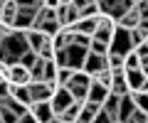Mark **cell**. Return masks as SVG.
<instances>
[{
	"label": "cell",
	"mask_w": 148,
	"mask_h": 123,
	"mask_svg": "<svg viewBox=\"0 0 148 123\" xmlns=\"http://www.w3.org/2000/svg\"><path fill=\"white\" fill-rule=\"evenodd\" d=\"M0 52H3V64L12 67V64H20L22 57L30 49V39H27V32H20V30H12L10 37H3L0 39Z\"/></svg>",
	"instance_id": "cell-1"
},
{
	"label": "cell",
	"mask_w": 148,
	"mask_h": 123,
	"mask_svg": "<svg viewBox=\"0 0 148 123\" xmlns=\"http://www.w3.org/2000/svg\"><path fill=\"white\" fill-rule=\"evenodd\" d=\"M0 81H8L10 86H32V71L25 64H0Z\"/></svg>",
	"instance_id": "cell-2"
},
{
	"label": "cell",
	"mask_w": 148,
	"mask_h": 123,
	"mask_svg": "<svg viewBox=\"0 0 148 123\" xmlns=\"http://www.w3.org/2000/svg\"><path fill=\"white\" fill-rule=\"evenodd\" d=\"M91 81H94V76H89L86 71H74L72 81H69L64 89H69V94L74 96V101L77 103H86V99H89V86Z\"/></svg>",
	"instance_id": "cell-3"
},
{
	"label": "cell",
	"mask_w": 148,
	"mask_h": 123,
	"mask_svg": "<svg viewBox=\"0 0 148 123\" xmlns=\"http://www.w3.org/2000/svg\"><path fill=\"white\" fill-rule=\"evenodd\" d=\"M99 3H101V15L114 22H121L136 5L133 0H99Z\"/></svg>",
	"instance_id": "cell-4"
},
{
	"label": "cell",
	"mask_w": 148,
	"mask_h": 123,
	"mask_svg": "<svg viewBox=\"0 0 148 123\" xmlns=\"http://www.w3.org/2000/svg\"><path fill=\"white\" fill-rule=\"evenodd\" d=\"M59 22H62L64 30H72L77 22L82 20V12H79V3H74V0H59Z\"/></svg>",
	"instance_id": "cell-5"
},
{
	"label": "cell",
	"mask_w": 148,
	"mask_h": 123,
	"mask_svg": "<svg viewBox=\"0 0 148 123\" xmlns=\"http://www.w3.org/2000/svg\"><path fill=\"white\" fill-rule=\"evenodd\" d=\"M116 35H119V22H114V20H109V17L101 15L94 39H99V42H104V44H109V47H111V44H114V39H116Z\"/></svg>",
	"instance_id": "cell-6"
},
{
	"label": "cell",
	"mask_w": 148,
	"mask_h": 123,
	"mask_svg": "<svg viewBox=\"0 0 148 123\" xmlns=\"http://www.w3.org/2000/svg\"><path fill=\"white\" fill-rule=\"evenodd\" d=\"M59 91V84H52V81H42V84H32L30 94L35 103H52L54 94Z\"/></svg>",
	"instance_id": "cell-7"
},
{
	"label": "cell",
	"mask_w": 148,
	"mask_h": 123,
	"mask_svg": "<svg viewBox=\"0 0 148 123\" xmlns=\"http://www.w3.org/2000/svg\"><path fill=\"white\" fill-rule=\"evenodd\" d=\"M17 15H20V3H17V0H5V3H3V12H0V25L15 30Z\"/></svg>",
	"instance_id": "cell-8"
},
{
	"label": "cell",
	"mask_w": 148,
	"mask_h": 123,
	"mask_svg": "<svg viewBox=\"0 0 148 123\" xmlns=\"http://www.w3.org/2000/svg\"><path fill=\"white\" fill-rule=\"evenodd\" d=\"M72 103H77V101H74V96L69 94V89L59 86V91L54 94V99H52V108H54V113H57V116H59V113H64L69 106H72Z\"/></svg>",
	"instance_id": "cell-9"
},
{
	"label": "cell",
	"mask_w": 148,
	"mask_h": 123,
	"mask_svg": "<svg viewBox=\"0 0 148 123\" xmlns=\"http://www.w3.org/2000/svg\"><path fill=\"white\" fill-rule=\"evenodd\" d=\"M109 99H111V89H106V86L99 84V81H91V86H89V99H86V101L104 106Z\"/></svg>",
	"instance_id": "cell-10"
},
{
	"label": "cell",
	"mask_w": 148,
	"mask_h": 123,
	"mask_svg": "<svg viewBox=\"0 0 148 123\" xmlns=\"http://www.w3.org/2000/svg\"><path fill=\"white\" fill-rule=\"evenodd\" d=\"M104 69H109V57H96V54L89 52V59H86V64H84L82 71H86L89 76H96V74H101Z\"/></svg>",
	"instance_id": "cell-11"
},
{
	"label": "cell",
	"mask_w": 148,
	"mask_h": 123,
	"mask_svg": "<svg viewBox=\"0 0 148 123\" xmlns=\"http://www.w3.org/2000/svg\"><path fill=\"white\" fill-rule=\"evenodd\" d=\"M111 52H116V54H123V57H126L128 52H133V42H131V35H128L126 30H119L116 39H114V44H111Z\"/></svg>",
	"instance_id": "cell-12"
},
{
	"label": "cell",
	"mask_w": 148,
	"mask_h": 123,
	"mask_svg": "<svg viewBox=\"0 0 148 123\" xmlns=\"http://www.w3.org/2000/svg\"><path fill=\"white\" fill-rule=\"evenodd\" d=\"M30 113L37 118L40 123H52L54 118H57V113H54L52 103H35V106L30 108Z\"/></svg>",
	"instance_id": "cell-13"
},
{
	"label": "cell",
	"mask_w": 148,
	"mask_h": 123,
	"mask_svg": "<svg viewBox=\"0 0 148 123\" xmlns=\"http://www.w3.org/2000/svg\"><path fill=\"white\" fill-rule=\"evenodd\" d=\"M111 96H116V99L131 96V86H128V81H126V74L114 76V84H111Z\"/></svg>",
	"instance_id": "cell-14"
},
{
	"label": "cell",
	"mask_w": 148,
	"mask_h": 123,
	"mask_svg": "<svg viewBox=\"0 0 148 123\" xmlns=\"http://www.w3.org/2000/svg\"><path fill=\"white\" fill-rule=\"evenodd\" d=\"M126 81H128V86H131V94H136V91H143L148 76L143 74V69H136V71H126Z\"/></svg>",
	"instance_id": "cell-15"
},
{
	"label": "cell",
	"mask_w": 148,
	"mask_h": 123,
	"mask_svg": "<svg viewBox=\"0 0 148 123\" xmlns=\"http://www.w3.org/2000/svg\"><path fill=\"white\" fill-rule=\"evenodd\" d=\"M138 108H136V103H133V96L121 99V106H119V123H128Z\"/></svg>",
	"instance_id": "cell-16"
},
{
	"label": "cell",
	"mask_w": 148,
	"mask_h": 123,
	"mask_svg": "<svg viewBox=\"0 0 148 123\" xmlns=\"http://www.w3.org/2000/svg\"><path fill=\"white\" fill-rule=\"evenodd\" d=\"M96 27H99V20H79L72 30H74V35H86V37H94V35H96Z\"/></svg>",
	"instance_id": "cell-17"
},
{
	"label": "cell",
	"mask_w": 148,
	"mask_h": 123,
	"mask_svg": "<svg viewBox=\"0 0 148 123\" xmlns=\"http://www.w3.org/2000/svg\"><path fill=\"white\" fill-rule=\"evenodd\" d=\"M82 111H84V103H72V106H69L64 113H59L57 118H59L62 123H77V121L82 118Z\"/></svg>",
	"instance_id": "cell-18"
},
{
	"label": "cell",
	"mask_w": 148,
	"mask_h": 123,
	"mask_svg": "<svg viewBox=\"0 0 148 123\" xmlns=\"http://www.w3.org/2000/svg\"><path fill=\"white\" fill-rule=\"evenodd\" d=\"M109 69L114 71V76L126 74V57H123V54L111 52V54H109Z\"/></svg>",
	"instance_id": "cell-19"
},
{
	"label": "cell",
	"mask_w": 148,
	"mask_h": 123,
	"mask_svg": "<svg viewBox=\"0 0 148 123\" xmlns=\"http://www.w3.org/2000/svg\"><path fill=\"white\" fill-rule=\"evenodd\" d=\"M119 106H121V99H116V96H111L109 101L104 103V108H101V111H104L106 116L111 118V123H119Z\"/></svg>",
	"instance_id": "cell-20"
},
{
	"label": "cell",
	"mask_w": 148,
	"mask_h": 123,
	"mask_svg": "<svg viewBox=\"0 0 148 123\" xmlns=\"http://www.w3.org/2000/svg\"><path fill=\"white\" fill-rule=\"evenodd\" d=\"M101 108H104V106H99V103H91V101H86V103H84V111H82V118H84L86 123H94L96 118H99Z\"/></svg>",
	"instance_id": "cell-21"
},
{
	"label": "cell",
	"mask_w": 148,
	"mask_h": 123,
	"mask_svg": "<svg viewBox=\"0 0 148 123\" xmlns=\"http://www.w3.org/2000/svg\"><path fill=\"white\" fill-rule=\"evenodd\" d=\"M27 39H30V49L32 52H40V49H42V44L47 42V35H42V32H37V30H30V32H27Z\"/></svg>",
	"instance_id": "cell-22"
},
{
	"label": "cell",
	"mask_w": 148,
	"mask_h": 123,
	"mask_svg": "<svg viewBox=\"0 0 148 123\" xmlns=\"http://www.w3.org/2000/svg\"><path fill=\"white\" fill-rule=\"evenodd\" d=\"M133 96V103H136V108L141 113H148V94L146 91H136V94H131Z\"/></svg>",
	"instance_id": "cell-23"
},
{
	"label": "cell",
	"mask_w": 148,
	"mask_h": 123,
	"mask_svg": "<svg viewBox=\"0 0 148 123\" xmlns=\"http://www.w3.org/2000/svg\"><path fill=\"white\" fill-rule=\"evenodd\" d=\"M89 52L96 54V57H109V54H111V47H109V44H104V42H99V39H94Z\"/></svg>",
	"instance_id": "cell-24"
},
{
	"label": "cell",
	"mask_w": 148,
	"mask_h": 123,
	"mask_svg": "<svg viewBox=\"0 0 148 123\" xmlns=\"http://www.w3.org/2000/svg\"><path fill=\"white\" fill-rule=\"evenodd\" d=\"M136 69H141V57L136 52H128L126 54V71H136Z\"/></svg>",
	"instance_id": "cell-25"
},
{
	"label": "cell",
	"mask_w": 148,
	"mask_h": 123,
	"mask_svg": "<svg viewBox=\"0 0 148 123\" xmlns=\"http://www.w3.org/2000/svg\"><path fill=\"white\" fill-rule=\"evenodd\" d=\"M94 81H99V84H104L106 89H111V84H114V71H111V69H104L101 74L94 76Z\"/></svg>",
	"instance_id": "cell-26"
},
{
	"label": "cell",
	"mask_w": 148,
	"mask_h": 123,
	"mask_svg": "<svg viewBox=\"0 0 148 123\" xmlns=\"http://www.w3.org/2000/svg\"><path fill=\"white\" fill-rule=\"evenodd\" d=\"M0 118H3V123H20V116L12 113L10 108H5V106H0Z\"/></svg>",
	"instance_id": "cell-27"
},
{
	"label": "cell",
	"mask_w": 148,
	"mask_h": 123,
	"mask_svg": "<svg viewBox=\"0 0 148 123\" xmlns=\"http://www.w3.org/2000/svg\"><path fill=\"white\" fill-rule=\"evenodd\" d=\"M72 76H74V71H72V69H59V76H57V84H59V86H67L69 81H72Z\"/></svg>",
	"instance_id": "cell-28"
},
{
	"label": "cell",
	"mask_w": 148,
	"mask_h": 123,
	"mask_svg": "<svg viewBox=\"0 0 148 123\" xmlns=\"http://www.w3.org/2000/svg\"><path fill=\"white\" fill-rule=\"evenodd\" d=\"M128 123H148V113H141V111H136L131 116V121Z\"/></svg>",
	"instance_id": "cell-29"
},
{
	"label": "cell",
	"mask_w": 148,
	"mask_h": 123,
	"mask_svg": "<svg viewBox=\"0 0 148 123\" xmlns=\"http://www.w3.org/2000/svg\"><path fill=\"white\" fill-rule=\"evenodd\" d=\"M133 52L141 57V62H143V59H148V42H146V44H141V47H136Z\"/></svg>",
	"instance_id": "cell-30"
},
{
	"label": "cell",
	"mask_w": 148,
	"mask_h": 123,
	"mask_svg": "<svg viewBox=\"0 0 148 123\" xmlns=\"http://www.w3.org/2000/svg\"><path fill=\"white\" fill-rule=\"evenodd\" d=\"M94 123H111V118H109V116H106V113H104V111H101V113H99V118H96V121H94Z\"/></svg>",
	"instance_id": "cell-31"
},
{
	"label": "cell",
	"mask_w": 148,
	"mask_h": 123,
	"mask_svg": "<svg viewBox=\"0 0 148 123\" xmlns=\"http://www.w3.org/2000/svg\"><path fill=\"white\" fill-rule=\"evenodd\" d=\"M20 123H40V121H37V118L32 116V113H27L25 118H20Z\"/></svg>",
	"instance_id": "cell-32"
},
{
	"label": "cell",
	"mask_w": 148,
	"mask_h": 123,
	"mask_svg": "<svg viewBox=\"0 0 148 123\" xmlns=\"http://www.w3.org/2000/svg\"><path fill=\"white\" fill-rule=\"evenodd\" d=\"M52 123H62V121H59V118H54V121H52Z\"/></svg>",
	"instance_id": "cell-33"
}]
</instances>
